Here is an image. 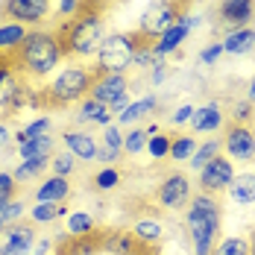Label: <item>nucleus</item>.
<instances>
[{
	"mask_svg": "<svg viewBox=\"0 0 255 255\" xmlns=\"http://www.w3.org/2000/svg\"><path fill=\"white\" fill-rule=\"evenodd\" d=\"M62 59H65V50H62L59 32L53 29H29L24 44L15 53L18 71L29 79H47Z\"/></svg>",
	"mask_w": 255,
	"mask_h": 255,
	"instance_id": "1",
	"label": "nucleus"
},
{
	"mask_svg": "<svg viewBox=\"0 0 255 255\" xmlns=\"http://www.w3.org/2000/svg\"><path fill=\"white\" fill-rule=\"evenodd\" d=\"M103 38H106V21L103 9L97 6H85L77 18H71L59 29V41L68 59H94Z\"/></svg>",
	"mask_w": 255,
	"mask_h": 255,
	"instance_id": "2",
	"label": "nucleus"
},
{
	"mask_svg": "<svg viewBox=\"0 0 255 255\" xmlns=\"http://www.w3.org/2000/svg\"><path fill=\"white\" fill-rule=\"evenodd\" d=\"M185 229L197 255H211L220 232V203L214 194H194L185 208Z\"/></svg>",
	"mask_w": 255,
	"mask_h": 255,
	"instance_id": "3",
	"label": "nucleus"
},
{
	"mask_svg": "<svg viewBox=\"0 0 255 255\" xmlns=\"http://www.w3.org/2000/svg\"><path fill=\"white\" fill-rule=\"evenodd\" d=\"M94 71L82 62H68L65 68L56 71V77L41 88L47 109H65V106H77L82 97H88Z\"/></svg>",
	"mask_w": 255,
	"mask_h": 255,
	"instance_id": "4",
	"label": "nucleus"
},
{
	"mask_svg": "<svg viewBox=\"0 0 255 255\" xmlns=\"http://www.w3.org/2000/svg\"><path fill=\"white\" fill-rule=\"evenodd\" d=\"M138 47H141V38L135 32H112L103 38L91 71L94 74H127L132 68V59H135Z\"/></svg>",
	"mask_w": 255,
	"mask_h": 255,
	"instance_id": "5",
	"label": "nucleus"
},
{
	"mask_svg": "<svg viewBox=\"0 0 255 255\" xmlns=\"http://www.w3.org/2000/svg\"><path fill=\"white\" fill-rule=\"evenodd\" d=\"M179 15H182V0H150L147 9H144L141 18H138L135 35H138L144 44H153L164 29H170V26L176 24Z\"/></svg>",
	"mask_w": 255,
	"mask_h": 255,
	"instance_id": "6",
	"label": "nucleus"
},
{
	"mask_svg": "<svg viewBox=\"0 0 255 255\" xmlns=\"http://www.w3.org/2000/svg\"><path fill=\"white\" fill-rule=\"evenodd\" d=\"M194 191H191V179L185 173H167L155 188V203L164 211H185L191 203Z\"/></svg>",
	"mask_w": 255,
	"mask_h": 255,
	"instance_id": "7",
	"label": "nucleus"
},
{
	"mask_svg": "<svg viewBox=\"0 0 255 255\" xmlns=\"http://www.w3.org/2000/svg\"><path fill=\"white\" fill-rule=\"evenodd\" d=\"M3 15L15 24H41L53 15V0H3Z\"/></svg>",
	"mask_w": 255,
	"mask_h": 255,
	"instance_id": "8",
	"label": "nucleus"
},
{
	"mask_svg": "<svg viewBox=\"0 0 255 255\" xmlns=\"http://www.w3.org/2000/svg\"><path fill=\"white\" fill-rule=\"evenodd\" d=\"M197 24H200V18L197 15H188V12H182L176 18V24L170 26V29H164L158 38L153 41V50L161 56V59H167V56H173V53L185 44V38L197 29Z\"/></svg>",
	"mask_w": 255,
	"mask_h": 255,
	"instance_id": "9",
	"label": "nucleus"
},
{
	"mask_svg": "<svg viewBox=\"0 0 255 255\" xmlns=\"http://www.w3.org/2000/svg\"><path fill=\"white\" fill-rule=\"evenodd\" d=\"M232 176H235V164L220 153L200 170V188H203V194H214L217 197V194H223L229 188Z\"/></svg>",
	"mask_w": 255,
	"mask_h": 255,
	"instance_id": "10",
	"label": "nucleus"
},
{
	"mask_svg": "<svg viewBox=\"0 0 255 255\" xmlns=\"http://www.w3.org/2000/svg\"><path fill=\"white\" fill-rule=\"evenodd\" d=\"M38 235L32 223H12L0 232V255H29Z\"/></svg>",
	"mask_w": 255,
	"mask_h": 255,
	"instance_id": "11",
	"label": "nucleus"
},
{
	"mask_svg": "<svg viewBox=\"0 0 255 255\" xmlns=\"http://www.w3.org/2000/svg\"><path fill=\"white\" fill-rule=\"evenodd\" d=\"M223 150L229 161H253L255 158V132L244 124H232L223 138Z\"/></svg>",
	"mask_w": 255,
	"mask_h": 255,
	"instance_id": "12",
	"label": "nucleus"
},
{
	"mask_svg": "<svg viewBox=\"0 0 255 255\" xmlns=\"http://www.w3.org/2000/svg\"><path fill=\"white\" fill-rule=\"evenodd\" d=\"M127 94H129L127 74H94L91 88H88V97H94L103 106H112V103H118Z\"/></svg>",
	"mask_w": 255,
	"mask_h": 255,
	"instance_id": "13",
	"label": "nucleus"
},
{
	"mask_svg": "<svg viewBox=\"0 0 255 255\" xmlns=\"http://www.w3.org/2000/svg\"><path fill=\"white\" fill-rule=\"evenodd\" d=\"M21 71L12 59H0V121L12 118V100L21 88Z\"/></svg>",
	"mask_w": 255,
	"mask_h": 255,
	"instance_id": "14",
	"label": "nucleus"
},
{
	"mask_svg": "<svg viewBox=\"0 0 255 255\" xmlns=\"http://www.w3.org/2000/svg\"><path fill=\"white\" fill-rule=\"evenodd\" d=\"M74 121H77L79 127H109V124H115V115H112V109L109 106H103L97 103L94 97H82L77 103V115H74Z\"/></svg>",
	"mask_w": 255,
	"mask_h": 255,
	"instance_id": "15",
	"label": "nucleus"
},
{
	"mask_svg": "<svg viewBox=\"0 0 255 255\" xmlns=\"http://www.w3.org/2000/svg\"><path fill=\"white\" fill-rule=\"evenodd\" d=\"M62 144L77 161H94L97 158V147H100L94 141V135H88L82 129H65L62 132Z\"/></svg>",
	"mask_w": 255,
	"mask_h": 255,
	"instance_id": "16",
	"label": "nucleus"
},
{
	"mask_svg": "<svg viewBox=\"0 0 255 255\" xmlns=\"http://www.w3.org/2000/svg\"><path fill=\"white\" fill-rule=\"evenodd\" d=\"M223 109L220 103H205V106H197L194 109V118H191V135H211L223 127Z\"/></svg>",
	"mask_w": 255,
	"mask_h": 255,
	"instance_id": "17",
	"label": "nucleus"
},
{
	"mask_svg": "<svg viewBox=\"0 0 255 255\" xmlns=\"http://www.w3.org/2000/svg\"><path fill=\"white\" fill-rule=\"evenodd\" d=\"M217 15H220V21H226L229 29L250 26V21L255 15V0H220Z\"/></svg>",
	"mask_w": 255,
	"mask_h": 255,
	"instance_id": "18",
	"label": "nucleus"
},
{
	"mask_svg": "<svg viewBox=\"0 0 255 255\" xmlns=\"http://www.w3.org/2000/svg\"><path fill=\"white\" fill-rule=\"evenodd\" d=\"M138 250H141V244L132 238V232H124V229L103 232L100 253H106V255H138Z\"/></svg>",
	"mask_w": 255,
	"mask_h": 255,
	"instance_id": "19",
	"label": "nucleus"
},
{
	"mask_svg": "<svg viewBox=\"0 0 255 255\" xmlns=\"http://www.w3.org/2000/svg\"><path fill=\"white\" fill-rule=\"evenodd\" d=\"M47 109V103H44V91L41 88H35V85H29V82H21V88H18V94H15V100H12V115H26V112H44Z\"/></svg>",
	"mask_w": 255,
	"mask_h": 255,
	"instance_id": "20",
	"label": "nucleus"
},
{
	"mask_svg": "<svg viewBox=\"0 0 255 255\" xmlns=\"http://www.w3.org/2000/svg\"><path fill=\"white\" fill-rule=\"evenodd\" d=\"M53 153H56V138H53V132L38 135V138H32V141H26V144L18 147V158H21V161H50Z\"/></svg>",
	"mask_w": 255,
	"mask_h": 255,
	"instance_id": "21",
	"label": "nucleus"
},
{
	"mask_svg": "<svg viewBox=\"0 0 255 255\" xmlns=\"http://www.w3.org/2000/svg\"><path fill=\"white\" fill-rule=\"evenodd\" d=\"M71 197V179L47 176L35 188V203H65Z\"/></svg>",
	"mask_w": 255,
	"mask_h": 255,
	"instance_id": "22",
	"label": "nucleus"
},
{
	"mask_svg": "<svg viewBox=\"0 0 255 255\" xmlns=\"http://www.w3.org/2000/svg\"><path fill=\"white\" fill-rule=\"evenodd\" d=\"M155 109H158V97H155V94H147V97H141V100L129 103L127 109L115 118V124H118V127H132V124H138V121L150 118Z\"/></svg>",
	"mask_w": 255,
	"mask_h": 255,
	"instance_id": "23",
	"label": "nucleus"
},
{
	"mask_svg": "<svg viewBox=\"0 0 255 255\" xmlns=\"http://www.w3.org/2000/svg\"><path fill=\"white\" fill-rule=\"evenodd\" d=\"M129 232H132V238H135L141 247H155V244L164 241V223H161L158 217H138Z\"/></svg>",
	"mask_w": 255,
	"mask_h": 255,
	"instance_id": "24",
	"label": "nucleus"
},
{
	"mask_svg": "<svg viewBox=\"0 0 255 255\" xmlns=\"http://www.w3.org/2000/svg\"><path fill=\"white\" fill-rule=\"evenodd\" d=\"M226 191H229L232 203H238V205H253V203H255V170L235 173Z\"/></svg>",
	"mask_w": 255,
	"mask_h": 255,
	"instance_id": "25",
	"label": "nucleus"
},
{
	"mask_svg": "<svg viewBox=\"0 0 255 255\" xmlns=\"http://www.w3.org/2000/svg\"><path fill=\"white\" fill-rule=\"evenodd\" d=\"M255 50V29L253 26H238V29H229L226 38H223V53H232V56H247V53Z\"/></svg>",
	"mask_w": 255,
	"mask_h": 255,
	"instance_id": "26",
	"label": "nucleus"
},
{
	"mask_svg": "<svg viewBox=\"0 0 255 255\" xmlns=\"http://www.w3.org/2000/svg\"><path fill=\"white\" fill-rule=\"evenodd\" d=\"M26 29L24 24H15V21H6L0 24V53H18V47L24 44L26 38Z\"/></svg>",
	"mask_w": 255,
	"mask_h": 255,
	"instance_id": "27",
	"label": "nucleus"
},
{
	"mask_svg": "<svg viewBox=\"0 0 255 255\" xmlns=\"http://www.w3.org/2000/svg\"><path fill=\"white\" fill-rule=\"evenodd\" d=\"M65 232H68L71 238L91 235V232H97V220H94V214H88V211H68V214H65Z\"/></svg>",
	"mask_w": 255,
	"mask_h": 255,
	"instance_id": "28",
	"label": "nucleus"
},
{
	"mask_svg": "<svg viewBox=\"0 0 255 255\" xmlns=\"http://www.w3.org/2000/svg\"><path fill=\"white\" fill-rule=\"evenodd\" d=\"M26 211H29V223L35 226V223H56V220H62L68 214V205L65 203H35Z\"/></svg>",
	"mask_w": 255,
	"mask_h": 255,
	"instance_id": "29",
	"label": "nucleus"
},
{
	"mask_svg": "<svg viewBox=\"0 0 255 255\" xmlns=\"http://www.w3.org/2000/svg\"><path fill=\"white\" fill-rule=\"evenodd\" d=\"M53 129V121L50 115H38V118H32L29 124H26L24 129H18L15 135H12V141L21 147V144H26V141H32V138H38V135H47Z\"/></svg>",
	"mask_w": 255,
	"mask_h": 255,
	"instance_id": "30",
	"label": "nucleus"
},
{
	"mask_svg": "<svg viewBox=\"0 0 255 255\" xmlns=\"http://www.w3.org/2000/svg\"><path fill=\"white\" fill-rule=\"evenodd\" d=\"M220 150H223V141H220V138H208L205 144H197V150H194V155H191L188 167L200 173L205 164H208V161L214 158V155H220Z\"/></svg>",
	"mask_w": 255,
	"mask_h": 255,
	"instance_id": "31",
	"label": "nucleus"
},
{
	"mask_svg": "<svg viewBox=\"0 0 255 255\" xmlns=\"http://www.w3.org/2000/svg\"><path fill=\"white\" fill-rule=\"evenodd\" d=\"M194 150H197V138H194L191 132L173 135V138H170V153H167V158H173V161H191Z\"/></svg>",
	"mask_w": 255,
	"mask_h": 255,
	"instance_id": "32",
	"label": "nucleus"
},
{
	"mask_svg": "<svg viewBox=\"0 0 255 255\" xmlns=\"http://www.w3.org/2000/svg\"><path fill=\"white\" fill-rule=\"evenodd\" d=\"M211 255H250V241L238 238V235H229V238H223V241L214 244Z\"/></svg>",
	"mask_w": 255,
	"mask_h": 255,
	"instance_id": "33",
	"label": "nucleus"
},
{
	"mask_svg": "<svg viewBox=\"0 0 255 255\" xmlns=\"http://www.w3.org/2000/svg\"><path fill=\"white\" fill-rule=\"evenodd\" d=\"M147 141H150V135L144 132V127H135L124 132V153L127 155H141L147 150Z\"/></svg>",
	"mask_w": 255,
	"mask_h": 255,
	"instance_id": "34",
	"label": "nucleus"
},
{
	"mask_svg": "<svg viewBox=\"0 0 255 255\" xmlns=\"http://www.w3.org/2000/svg\"><path fill=\"white\" fill-rule=\"evenodd\" d=\"M77 158L68 153V150H62V153H53L50 158V170H53V176H65V179H71L74 176V170H77Z\"/></svg>",
	"mask_w": 255,
	"mask_h": 255,
	"instance_id": "35",
	"label": "nucleus"
},
{
	"mask_svg": "<svg viewBox=\"0 0 255 255\" xmlns=\"http://www.w3.org/2000/svg\"><path fill=\"white\" fill-rule=\"evenodd\" d=\"M158 62H164V59L153 50V44H144V41H141V47L135 50V59H132V68H138V71H150V68H155Z\"/></svg>",
	"mask_w": 255,
	"mask_h": 255,
	"instance_id": "36",
	"label": "nucleus"
},
{
	"mask_svg": "<svg viewBox=\"0 0 255 255\" xmlns=\"http://www.w3.org/2000/svg\"><path fill=\"white\" fill-rule=\"evenodd\" d=\"M50 161H18V167L12 170V176L15 182L21 185V182H29V179H38L44 173V167H47Z\"/></svg>",
	"mask_w": 255,
	"mask_h": 255,
	"instance_id": "37",
	"label": "nucleus"
},
{
	"mask_svg": "<svg viewBox=\"0 0 255 255\" xmlns=\"http://www.w3.org/2000/svg\"><path fill=\"white\" fill-rule=\"evenodd\" d=\"M121 170L118 167H100L97 170V176H94V188L97 191H115L118 185H121Z\"/></svg>",
	"mask_w": 255,
	"mask_h": 255,
	"instance_id": "38",
	"label": "nucleus"
},
{
	"mask_svg": "<svg viewBox=\"0 0 255 255\" xmlns=\"http://www.w3.org/2000/svg\"><path fill=\"white\" fill-rule=\"evenodd\" d=\"M144 153H150V158H155V161H158V158H167V153H170V135H164V132L150 135Z\"/></svg>",
	"mask_w": 255,
	"mask_h": 255,
	"instance_id": "39",
	"label": "nucleus"
},
{
	"mask_svg": "<svg viewBox=\"0 0 255 255\" xmlns=\"http://www.w3.org/2000/svg\"><path fill=\"white\" fill-rule=\"evenodd\" d=\"M24 200H18V197H15V200H9V203L3 205V208H0V217H3V223H6V226H12V223H21V217H24Z\"/></svg>",
	"mask_w": 255,
	"mask_h": 255,
	"instance_id": "40",
	"label": "nucleus"
},
{
	"mask_svg": "<svg viewBox=\"0 0 255 255\" xmlns=\"http://www.w3.org/2000/svg\"><path fill=\"white\" fill-rule=\"evenodd\" d=\"M85 6H88L85 0H56L53 15H59V18H77Z\"/></svg>",
	"mask_w": 255,
	"mask_h": 255,
	"instance_id": "41",
	"label": "nucleus"
},
{
	"mask_svg": "<svg viewBox=\"0 0 255 255\" xmlns=\"http://www.w3.org/2000/svg\"><path fill=\"white\" fill-rule=\"evenodd\" d=\"M15 191H18L15 176H12L9 170H0V208L9 203V200H15Z\"/></svg>",
	"mask_w": 255,
	"mask_h": 255,
	"instance_id": "42",
	"label": "nucleus"
},
{
	"mask_svg": "<svg viewBox=\"0 0 255 255\" xmlns=\"http://www.w3.org/2000/svg\"><path fill=\"white\" fill-rule=\"evenodd\" d=\"M121 158H124V150H112V147L100 144V147H97V158H94V161H100L103 167H118V164H121Z\"/></svg>",
	"mask_w": 255,
	"mask_h": 255,
	"instance_id": "43",
	"label": "nucleus"
},
{
	"mask_svg": "<svg viewBox=\"0 0 255 255\" xmlns=\"http://www.w3.org/2000/svg\"><path fill=\"white\" fill-rule=\"evenodd\" d=\"M103 144L112 147V150H124V129L118 127V124H109V127L103 129Z\"/></svg>",
	"mask_w": 255,
	"mask_h": 255,
	"instance_id": "44",
	"label": "nucleus"
},
{
	"mask_svg": "<svg viewBox=\"0 0 255 255\" xmlns=\"http://www.w3.org/2000/svg\"><path fill=\"white\" fill-rule=\"evenodd\" d=\"M229 118L235 121V124H244V127H247V121L253 118V103L247 100V97H244V100H235L232 103V115Z\"/></svg>",
	"mask_w": 255,
	"mask_h": 255,
	"instance_id": "45",
	"label": "nucleus"
},
{
	"mask_svg": "<svg viewBox=\"0 0 255 255\" xmlns=\"http://www.w3.org/2000/svg\"><path fill=\"white\" fill-rule=\"evenodd\" d=\"M194 109L197 106H191V103H182L173 109V115H170V127H188L191 124V118H194Z\"/></svg>",
	"mask_w": 255,
	"mask_h": 255,
	"instance_id": "46",
	"label": "nucleus"
},
{
	"mask_svg": "<svg viewBox=\"0 0 255 255\" xmlns=\"http://www.w3.org/2000/svg\"><path fill=\"white\" fill-rule=\"evenodd\" d=\"M223 56V41H211V44H205L203 47V53H200V65H214L217 59Z\"/></svg>",
	"mask_w": 255,
	"mask_h": 255,
	"instance_id": "47",
	"label": "nucleus"
},
{
	"mask_svg": "<svg viewBox=\"0 0 255 255\" xmlns=\"http://www.w3.org/2000/svg\"><path fill=\"white\" fill-rule=\"evenodd\" d=\"M167 77H170V65H167V59L158 62L155 68H150V82H153V85H161Z\"/></svg>",
	"mask_w": 255,
	"mask_h": 255,
	"instance_id": "48",
	"label": "nucleus"
},
{
	"mask_svg": "<svg viewBox=\"0 0 255 255\" xmlns=\"http://www.w3.org/2000/svg\"><path fill=\"white\" fill-rule=\"evenodd\" d=\"M50 253H56V244H53V238H44V241H35L29 255H50Z\"/></svg>",
	"mask_w": 255,
	"mask_h": 255,
	"instance_id": "49",
	"label": "nucleus"
},
{
	"mask_svg": "<svg viewBox=\"0 0 255 255\" xmlns=\"http://www.w3.org/2000/svg\"><path fill=\"white\" fill-rule=\"evenodd\" d=\"M129 103H132V100H129V94H127V97H121V100H118V103H112V106H109V109H112V115H115V118H118V115H121V112H124V109H127Z\"/></svg>",
	"mask_w": 255,
	"mask_h": 255,
	"instance_id": "50",
	"label": "nucleus"
},
{
	"mask_svg": "<svg viewBox=\"0 0 255 255\" xmlns=\"http://www.w3.org/2000/svg\"><path fill=\"white\" fill-rule=\"evenodd\" d=\"M12 144V132H9V127L0 121V147H9Z\"/></svg>",
	"mask_w": 255,
	"mask_h": 255,
	"instance_id": "51",
	"label": "nucleus"
},
{
	"mask_svg": "<svg viewBox=\"0 0 255 255\" xmlns=\"http://www.w3.org/2000/svg\"><path fill=\"white\" fill-rule=\"evenodd\" d=\"M247 100H250V103L255 106V77L250 79V85H247Z\"/></svg>",
	"mask_w": 255,
	"mask_h": 255,
	"instance_id": "52",
	"label": "nucleus"
},
{
	"mask_svg": "<svg viewBox=\"0 0 255 255\" xmlns=\"http://www.w3.org/2000/svg\"><path fill=\"white\" fill-rule=\"evenodd\" d=\"M144 132H147V135H158V132H161V127H158V124H147V127H144Z\"/></svg>",
	"mask_w": 255,
	"mask_h": 255,
	"instance_id": "53",
	"label": "nucleus"
},
{
	"mask_svg": "<svg viewBox=\"0 0 255 255\" xmlns=\"http://www.w3.org/2000/svg\"><path fill=\"white\" fill-rule=\"evenodd\" d=\"M85 3H88V6H97V9H100L103 3H109V0H85Z\"/></svg>",
	"mask_w": 255,
	"mask_h": 255,
	"instance_id": "54",
	"label": "nucleus"
},
{
	"mask_svg": "<svg viewBox=\"0 0 255 255\" xmlns=\"http://www.w3.org/2000/svg\"><path fill=\"white\" fill-rule=\"evenodd\" d=\"M250 255H255V229H253V238H250Z\"/></svg>",
	"mask_w": 255,
	"mask_h": 255,
	"instance_id": "55",
	"label": "nucleus"
},
{
	"mask_svg": "<svg viewBox=\"0 0 255 255\" xmlns=\"http://www.w3.org/2000/svg\"><path fill=\"white\" fill-rule=\"evenodd\" d=\"M3 229H6V223H3V217H0V232H3Z\"/></svg>",
	"mask_w": 255,
	"mask_h": 255,
	"instance_id": "56",
	"label": "nucleus"
},
{
	"mask_svg": "<svg viewBox=\"0 0 255 255\" xmlns=\"http://www.w3.org/2000/svg\"><path fill=\"white\" fill-rule=\"evenodd\" d=\"M50 255H56V253H50Z\"/></svg>",
	"mask_w": 255,
	"mask_h": 255,
	"instance_id": "57",
	"label": "nucleus"
}]
</instances>
